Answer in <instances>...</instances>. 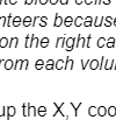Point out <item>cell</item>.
I'll return each instance as SVG.
<instances>
[{"label":"cell","mask_w":116,"mask_h":120,"mask_svg":"<svg viewBox=\"0 0 116 120\" xmlns=\"http://www.w3.org/2000/svg\"><path fill=\"white\" fill-rule=\"evenodd\" d=\"M113 69H116V61H115V64H114V68Z\"/></svg>","instance_id":"cell-48"},{"label":"cell","mask_w":116,"mask_h":120,"mask_svg":"<svg viewBox=\"0 0 116 120\" xmlns=\"http://www.w3.org/2000/svg\"><path fill=\"white\" fill-rule=\"evenodd\" d=\"M57 2V0H51V4H56Z\"/></svg>","instance_id":"cell-44"},{"label":"cell","mask_w":116,"mask_h":120,"mask_svg":"<svg viewBox=\"0 0 116 120\" xmlns=\"http://www.w3.org/2000/svg\"><path fill=\"white\" fill-rule=\"evenodd\" d=\"M26 4H32V0H27V2Z\"/></svg>","instance_id":"cell-45"},{"label":"cell","mask_w":116,"mask_h":120,"mask_svg":"<svg viewBox=\"0 0 116 120\" xmlns=\"http://www.w3.org/2000/svg\"><path fill=\"white\" fill-rule=\"evenodd\" d=\"M82 104L81 103H79L78 105H76V104H73V103H71V106L73 107V110H74V116L76 117H78V111H79V109H80V106H81Z\"/></svg>","instance_id":"cell-30"},{"label":"cell","mask_w":116,"mask_h":120,"mask_svg":"<svg viewBox=\"0 0 116 120\" xmlns=\"http://www.w3.org/2000/svg\"><path fill=\"white\" fill-rule=\"evenodd\" d=\"M92 21H93V19H92L91 16H87L82 23H84V26H85V27H91V26L93 25V22H92Z\"/></svg>","instance_id":"cell-25"},{"label":"cell","mask_w":116,"mask_h":120,"mask_svg":"<svg viewBox=\"0 0 116 120\" xmlns=\"http://www.w3.org/2000/svg\"><path fill=\"white\" fill-rule=\"evenodd\" d=\"M19 44V39L18 38H12L8 42V48H16Z\"/></svg>","instance_id":"cell-14"},{"label":"cell","mask_w":116,"mask_h":120,"mask_svg":"<svg viewBox=\"0 0 116 120\" xmlns=\"http://www.w3.org/2000/svg\"><path fill=\"white\" fill-rule=\"evenodd\" d=\"M82 21H84L82 18H81V16H78L77 19L74 20V25H76V27H80V26L82 25Z\"/></svg>","instance_id":"cell-35"},{"label":"cell","mask_w":116,"mask_h":120,"mask_svg":"<svg viewBox=\"0 0 116 120\" xmlns=\"http://www.w3.org/2000/svg\"><path fill=\"white\" fill-rule=\"evenodd\" d=\"M16 114V109L14 106H7L6 107V119L9 120Z\"/></svg>","instance_id":"cell-2"},{"label":"cell","mask_w":116,"mask_h":120,"mask_svg":"<svg viewBox=\"0 0 116 120\" xmlns=\"http://www.w3.org/2000/svg\"><path fill=\"white\" fill-rule=\"evenodd\" d=\"M105 61H106V57H105V56H102V57H101V61H100V63H99V69H100V70H101V69H103Z\"/></svg>","instance_id":"cell-39"},{"label":"cell","mask_w":116,"mask_h":120,"mask_svg":"<svg viewBox=\"0 0 116 120\" xmlns=\"http://www.w3.org/2000/svg\"><path fill=\"white\" fill-rule=\"evenodd\" d=\"M39 39L36 38L34 34H32V48H39Z\"/></svg>","instance_id":"cell-15"},{"label":"cell","mask_w":116,"mask_h":120,"mask_svg":"<svg viewBox=\"0 0 116 120\" xmlns=\"http://www.w3.org/2000/svg\"><path fill=\"white\" fill-rule=\"evenodd\" d=\"M106 114H107V107L103 106V105L99 106L98 107V116L99 117H105Z\"/></svg>","instance_id":"cell-13"},{"label":"cell","mask_w":116,"mask_h":120,"mask_svg":"<svg viewBox=\"0 0 116 120\" xmlns=\"http://www.w3.org/2000/svg\"><path fill=\"white\" fill-rule=\"evenodd\" d=\"M99 63H100V62H99L96 58L91 60V61H89V64H88V65H89V69H91V70H96V69H99Z\"/></svg>","instance_id":"cell-8"},{"label":"cell","mask_w":116,"mask_h":120,"mask_svg":"<svg viewBox=\"0 0 116 120\" xmlns=\"http://www.w3.org/2000/svg\"><path fill=\"white\" fill-rule=\"evenodd\" d=\"M20 23H21V18L16 16V18H14V19H13L12 26H14V27H19V26H20Z\"/></svg>","instance_id":"cell-28"},{"label":"cell","mask_w":116,"mask_h":120,"mask_svg":"<svg viewBox=\"0 0 116 120\" xmlns=\"http://www.w3.org/2000/svg\"><path fill=\"white\" fill-rule=\"evenodd\" d=\"M45 1L46 0H41V4H45Z\"/></svg>","instance_id":"cell-46"},{"label":"cell","mask_w":116,"mask_h":120,"mask_svg":"<svg viewBox=\"0 0 116 120\" xmlns=\"http://www.w3.org/2000/svg\"><path fill=\"white\" fill-rule=\"evenodd\" d=\"M22 62H23V60H16L15 62H14V69H21V67H22Z\"/></svg>","instance_id":"cell-29"},{"label":"cell","mask_w":116,"mask_h":120,"mask_svg":"<svg viewBox=\"0 0 116 120\" xmlns=\"http://www.w3.org/2000/svg\"><path fill=\"white\" fill-rule=\"evenodd\" d=\"M66 27H71L72 26V23H73V19L71 18V16H67L65 20H64V22H63Z\"/></svg>","instance_id":"cell-27"},{"label":"cell","mask_w":116,"mask_h":120,"mask_svg":"<svg viewBox=\"0 0 116 120\" xmlns=\"http://www.w3.org/2000/svg\"><path fill=\"white\" fill-rule=\"evenodd\" d=\"M102 21H103V18H96L95 19V22L93 23L94 27H100L102 25Z\"/></svg>","instance_id":"cell-33"},{"label":"cell","mask_w":116,"mask_h":120,"mask_svg":"<svg viewBox=\"0 0 116 120\" xmlns=\"http://www.w3.org/2000/svg\"><path fill=\"white\" fill-rule=\"evenodd\" d=\"M65 47V36H59L56 41V48H64Z\"/></svg>","instance_id":"cell-7"},{"label":"cell","mask_w":116,"mask_h":120,"mask_svg":"<svg viewBox=\"0 0 116 120\" xmlns=\"http://www.w3.org/2000/svg\"><path fill=\"white\" fill-rule=\"evenodd\" d=\"M115 43H116V40L114 38H109L108 40L106 41V45L107 48H114L115 47Z\"/></svg>","instance_id":"cell-20"},{"label":"cell","mask_w":116,"mask_h":120,"mask_svg":"<svg viewBox=\"0 0 116 120\" xmlns=\"http://www.w3.org/2000/svg\"><path fill=\"white\" fill-rule=\"evenodd\" d=\"M28 114L33 116V117H36L37 116V107H35L34 105L28 104Z\"/></svg>","instance_id":"cell-9"},{"label":"cell","mask_w":116,"mask_h":120,"mask_svg":"<svg viewBox=\"0 0 116 120\" xmlns=\"http://www.w3.org/2000/svg\"><path fill=\"white\" fill-rule=\"evenodd\" d=\"M32 18H29V16H27V18H25L23 19V26L25 27H29L30 25H32Z\"/></svg>","instance_id":"cell-31"},{"label":"cell","mask_w":116,"mask_h":120,"mask_svg":"<svg viewBox=\"0 0 116 120\" xmlns=\"http://www.w3.org/2000/svg\"><path fill=\"white\" fill-rule=\"evenodd\" d=\"M88 116H89V117H95V116H98V107L94 106V105L89 106V107H88Z\"/></svg>","instance_id":"cell-12"},{"label":"cell","mask_w":116,"mask_h":120,"mask_svg":"<svg viewBox=\"0 0 116 120\" xmlns=\"http://www.w3.org/2000/svg\"><path fill=\"white\" fill-rule=\"evenodd\" d=\"M8 42H9L8 39L1 38V39H0V48H6V47H8Z\"/></svg>","instance_id":"cell-24"},{"label":"cell","mask_w":116,"mask_h":120,"mask_svg":"<svg viewBox=\"0 0 116 120\" xmlns=\"http://www.w3.org/2000/svg\"><path fill=\"white\" fill-rule=\"evenodd\" d=\"M45 20H46V18H41V22H39V26H41V27H45V26H46Z\"/></svg>","instance_id":"cell-41"},{"label":"cell","mask_w":116,"mask_h":120,"mask_svg":"<svg viewBox=\"0 0 116 120\" xmlns=\"http://www.w3.org/2000/svg\"><path fill=\"white\" fill-rule=\"evenodd\" d=\"M0 26H6V18L4 16L0 18Z\"/></svg>","instance_id":"cell-42"},{"label":"cell","mask_w":116,"mask_h":120,"mask_svg":"<svg viewBox=\"0 0 116 120\" xmlns=\"http://www.w3.org/2000/svg\"><path fill=\"white\" fill-rule=\"evenodd\" d=\"M73 65H74V61H73L72 58H70V57H66L64 69H70V70H72V69H73Z\"/></svg>","instance_id":"cell-5"},{"label":"cell","mask_w":116,"mask_h":120,"mask_svg":"<svg viewBox=\"0 0 116 120\" xmlns=\"http://www.w3.org/2000/svg\"><path fill=\"white\" fill-rule=\"evenodd\" d=\"M106 39L105 38H100L98 42H96V45H98V48H103L105 45H106Z\"/></svg>","instance_id":"cell-23"},{"label":"cell","mask_w":116,"mask_h":120,"mask_svg":"<svg viewBox=\"0 0 116 120\" xmlns=\"http://www.w3.org/2000/svg\"><path fill=\"white\" fill-rule=\"evenodd\" d=\"M37 116L39 117H44V116H46V107L45 106H39L37 107Z\"/></svg>","instance_id":"cell-17"},{"label":"cell","mask_w":116,"mask_h":120,"mask_svg":"<svg viewBox=\"0 0 116 120\" xmlns=\"http://www.w3.org/2000/svg\"><path fill=\"white\" fill-rule=\"evenodd\" d=\"M91 39H92V34H89L87 38H86V43H85V48H89L91 47Z\"/></svg>","instance_id":"cell-36"},{"label":"cell","mask_w":116,"mask_h":120,"mask_svg":"<svg viewBox=\"0 0 116 120\" xmlns=\"http://www.w3.org/2000/svg\"><path fill=\"white\" fill-rule=\"evenodd\" d=\"M5 116H6V107L0 106V117H5Z\"/></svg>","instance_id":"cell-40"},{"label":"cell","mask_w":116,"mask_h":120,"mask_svg":"<svg viewBox=\"0 0 116 120\" xmlns=\"http://www.w3.org/2000/svg\"><path fill=\"white\" fill-rule=\"evenodd\" d=\"M89 61H91V60H86V61L81 60V61H80V63H81V69H82V70H85V69L88 67V64H89Z\"/></svg>","instance_id":"cell-34"},{"label":"cell","mask_w":116,"mask_h":120,"mask_svg":"<svg viewBox=\"0 0 116 120\" xmlns=\"http://www.w3.org/2000/svg\"><path fill=\"white\" fill-rule=\"evenodd\" d=\"M44 68H45L46 70H53V69H55V61H53L52 58L48 60L46 63H45V65H44Z\"/></svg>","instance_id":"cell-11"},{"label":"cell","mask_w":116,"mask_h":120,"mask_svg":"<svg viewBox=\"0 0 116 120\" xmlns=\"http://www.w3.org/2000/svg\"><path fill=\"white\" fill-rule=\"evenodd\" d=\"M48 45H49V38H42V39H39V47L46 48Z\"/></svg>","instance_id":"cell-18"},{"label":"cell","mask_w":116,"mask_h":120,"mask_svg":"<svg viewBox=\"0 0 116 120\" xmlns=\"http://www.w3.org/2000/svg\"><path fill=\"white\" fill-rule=\"evenodd\" d=\"M53 105H55V106H56V109H57V110H56V112H55V114H52L53 117H56L57 114H59V113H60V116H63V117H64L65 119H69V117H67V116H65V114H64V113L62 112V107L64 106V103H62L60 105H58V104L53 103Z\"/></svg>","instance_id":"cell-4"},{"label":"cell","mask_w":116,"mask_h":120,"mask_svg":"<svg viewBox=\"0 0 116 120\" xmlns=\"http://www.w3.org/2000/svg\"><path fill=\"white\" fill-rule=\"evenodd\" d=\"M107 114L109 117H115L116 116V106H109L107 109Z\"/></svg>","instance_id":"cell-19"},{"label":"cell","mask_w":116,"mask_h":120,"mask_svg":"<svg viewBox=\"0 0 116 120\" xmlns=\"http://www.w3.org/2000/svg\"><path fill=\"white\" fill-rule=\"evenodd\" d=\"M2 63H5V60H1V58H0V68H1V64H2Z\"/></svg>","instance_id":"cell-43"},{"label":"cell","mask_w":116,"mask_h":120,"mask_svg":"<svg viewBox=\"0 0 116 120\" xmlns=\"http://www.w3.org/2000/svg\"><path fill=\"white\" fill-rule=\"evenodd\" d=\"M85 43H86V39H84L80 34L77 36V39H76V43H74V48H79V47H81V48H85Z\"/></svg>","instance_id":"cell-3"},{"label":"cell","mask_w":116,"mask_h":120,"mask_svg":"<svg viewBox=\"0 0 116 120\" xmlns=\"http://www.w3.org/2000/svg\"><path fill=\"white\" fill-rule=\"evenodd\" d=\"M113 25H114V26H115V27H116V19H115V20H114V22H113Z\"/></svg>","instance_id":"cell-47"},{"label":"cell","mask_w":116,"mask_h":120,"mask_svg":"<svg viewBox=\"0 0 116 120\" xmlns=\"http://www.w3.org/2000/svg\"><path fill=\"white\" fill-rule=\"evenodd\" d=\"M74 43H76V39L74 38H67L65 39V47L67 51H72L74 48Z\"/></svg>","instance_id":"cell-1"},{"label":"cell","mask_w":116,"mask_h":120,"mask_svg":"<svg viewBox=\"0 0 116 120\" xmlns=\"http://www.w3.org/2000/svg\"><path fill=\"white\" fill-rule=\"evenodd\" d=\"M13 67H14V61L13 60L8 58V60L5 61V69L6 70H11V69H13Z\"/></svg>","instance_id":"cell-16"},{"label":"cell","mask_w":116,"mask_h":120,"mask_svg":"<svg viewBox=\"0 0 116 120\" xmlns=\"http://www.w3.org/2000/svg\"><path fill=\"white\" fill-rule=\"evenodd\" d=\"M44 61L43 60H37L35 63V69L36 70H42V68H44Z\"/></svg>","instance_id":"cell-21"},{"label":"cell","mask_w":116,"mask_h":120,"mask_svg":"<svg viewBox=\"0 0 116 120\" xmlns=\"http://www.w3.org/2000/svg\"><path fill=\"white\" fill-rule=\"evenodd\" d=\"M115 47H116V43H115Z\"/></svg>","instance_id":"cell-49"},{"label":"cell","mask_w":116,"mask_h":120,"mask_svg":"<svg viewBox=\"0 0 116 120\" xmlns=\"http://www.w3.org/2000/svg\"><path fill=\"white\" fill-rule=\"evenodd\" d=\"M26 48H32V34H28L26 36V43H25Z\"/></svg>","instance_id":"cell-22"},{"label":"cell","mask_w":116,"mask_h":120,"mask_svg":"<svg viewBox=\"0 0 116 120\" xmlns=\"http://www.w3.org/2000/svg\"><path fill=\"white\" fill-rule=\"evenodd\" d=\"M114 64H115V60H110V61L106 60V61H105V64H103V69L110 70V69L114 68Z\"/></svg>","instance_id":"cell-6"},{"label":"cell","mask_w":116,"mask_h":120,"mask_svg":"<svg viewBox=\"0 0 116 120\" xmlns=\"http://www.w3.org/2000/svg\"><path fill=\"white\" fill-rule=\"evenodd\" d=\"M28 65H29V60H23V62H22V67H21V69H28Z\"/></svg>","instance_id":"cell-37"},{"label":"cell","mask_w":116,"mask_h":120,"mask_svg":"<svg viewBox=\"0 0 116 120\" xmlns=\"http://www.w3.org/2000/svg\"><path fill=\"white\" fill-rule=\"evenodd\" d=\"M64 65H65V61L63 58H59L58 61L55 62V69H58V70L64 69Z\"/></svg>","instance_id":"cell-10"},{"label":"cell","mask_w":116,"mask_h":120,"mask_svg":"<svg viewBox=\"0 0 116 120\" xmlns=\"http://www.w3.org/2000/svg\"><path fill=\"white\" fill-rule=\"evenodd\" d=\"M21 106H22V114L25 117H28L29 116L28 114V104H22Z\"/></svg>","instance_id":"cell-32"},{"label":"cell","mask_w":116,"mask_h":120,"mask_svg":"<svg viewBox=\"0 0 116 120\" xmlns=\"http://www.w3.org/2000/svg\"><path fill=\"white\" fill-rule=\"evenodd\" d=\"M63 19L62 18H59V15H56V20H55V23H53V26L55 27H60V25L63 23Z\"/></svg>","instance_id":"cell-26"},{"label":"cell","mask_w":116,"mask_h":120,"mask_svg":"<svg viewBox=\"0 0 116 120\" xmlns=\"http://www.w3.org/2000/svg\"><path fill=\"white\" fill-rule=\"evenodd\" d=\"M112 21H113L112 18H107V19H106V22H105V26H106V27H110V26L113 25Z\"/></svg>","instance_id":"cell-38"}]
</instances>
